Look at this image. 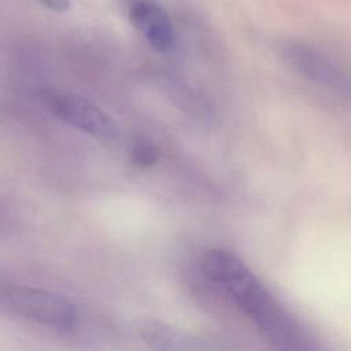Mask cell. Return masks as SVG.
<instances>
[{"instance_id": "cell-2", "label": "cell", "mask_w": 351, "mask_h": 351, "mask_svg": "<svg viewBox=\"0 0 351 351\" xmlns=\"http://www.w3.org/2000/svg\"><path fill=\"white\" fill-rule=\"evenodd\" d=\"M0 307L4 313L38 322L56 330H70L75 325V311L63 298L47 291L3 285L0 289Z\"/></svg>"}, {"instance_id": "cell-1", "label": "cell", "mask_w": 351, "mask_h": 351, "mask_svg": "<svg viewBox=\"0 0 351 351\" xmlns=\"http://www.w3.org/2000/svg\"><path fill=\"white\" fill-rule=\"evenodd\" d=\"M202 269L254 321L276 348H317L307 330L278 303L237 256L223 250H210L202 258Z\"/></svg>"}, {"instance_id": "cell-3", "label": "cell", "mask_w": 351, "mask_h": 351, "mask_svg": "<svg viewBox=\"0 0 351 351\" xmlns=\"http://www.w3.org/2000/svg\"><path fill=\"white\" fill-rule=\"evenodd\" d=\"M285 62L317 86L351 101V71L325 52L300 43L288 41L281 47Z\"/></svg>"}, {"instance_id": "cell-4", "label": "cell", "mask_w": 351, "mask_h": 351, "mask_svg": "<svg viewBox=\"0 0 351 351\" xmlns=\"http://www.w3.org/2000/svg\"><path fill=\"white\" fill-rule=\"evenodd\" d=\"M43 101L49 112L73 128L99 140L110 141L117 136L114 121L90 100L63 92H48Z\"/></svg>"}, {"instance_id": "cell-6", "label": "cell", "mask_w": 351, "mask_h": 351, "mask_svg": "<svg viewBox=\"0 0 351 351\" xmlns=\"http://www.w3.org/2000/svg\"><path fill=\"white\" fill-rule=\"evenodd\" d=\"M141 337L152 348L171 350V351H202L215 348L210 343L180 329L169 326L163 322L148 321L143 322L138 328Z\"/></svg>"}, {"instance_id": "cell-5", "label": "cell", "mask_w": 351, "mask_h": 351, "mask_svg": "<svg viewBox=\"0 0 351 351\" xmlns=\"http://www.w3.org/2000/svg\"><path fill=\"white\" fill-rule=\"evenodd\" d=\"M129 16L134 27L158 51H169L174 41L173 25L165 10L154 0H132Z\"/></svg>"}, {"instance_id": "cell-7", "label": "cell", "mask_w": 351, "mask_h": 351, "mask_svg": "<svg viewBox=\"0 0 351 351\" xmlns=\"http://www.w3.org/2000/svg\"><path fill=\"white\" fill-rule=\"evenodd\" d=\"M132 156L134 163H137L138 166H152L158 160V149L152 144L141 138L133 144Z\"/></svg>"}, {"instance_id": "cell-8", "label": "cell", "mask_w": 351, "mask_h": 351, "mask_svg": "<svg viewBox=\"0 0 351 351\" xmlns=\"http://www.w3.org/2000/svg\"><path fill=\"white\" fill-rule=\"evenodd\" d=\"M70 0H43L47 8L52 11H64L69 7Z\"/></svg>"}]
</instances>
